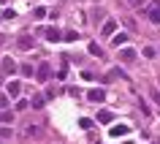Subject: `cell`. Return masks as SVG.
I'll return each instance as SVG.
<instances>
[{"label":"cell","mask_w":160,"mask_h":144,"mask_svg":"<svg viewBox=\"0 0 160 144\" xmlns=\"http://www.w3.org/2000/svg\"><path fill=\"white\" fill-rule=\"evenodd\" d=\"M35 79H38V82H49V79H52V68L46 65V63H41L38 71H35Z\"/></svg>","instance_id":"obj_1"},{"label":"cell","mask_w":160,"mask_h":144,"mask_svg":"<svg viewBox=\"0 0 160 144\" xmlns=\"http://www.w3.org/2000/svg\"><path fill=\"white\" fill-rule=\"evenodd\" d=\"M147 17H149V22H160V0H155L152 6H147Z\"/></svg>","instance_id":"obj_2"},{"label":"cell","mask_w":160,"mask_h":144,"mask_svg":"<svg viewBox=\"0 0 160 144\" xmlns=\"http://www.w3.org/2000/svg\"><path fill=\"white\" fill-rule=\"evenodd\" d=\"M103 98H106V93H103L101 87H95V90H87V101H92V103H101Z\"/></svg>","instance_id":"obj_3"},{"label":"cell","mask_w":160,"mask_h":144,"mask_svg":"<svg viewBox=\"0 0 160 144\" xmlns=\"http://www.w3.org/2000/svg\"><path fill=\"white\" fill-rule=\"evenodd\" d=\"M114 30H117V22H114V19H106V22L101 25V35H106V38L114 35Z\"/></svg>","instance_id":"obj_4"},{"label":"cell","mask_w":160,"mask_h":144,"mask_svg":"<svg viewBox=\"0 0 160 144\" xmlns=\"http://www.w3.org/2000/svg\"><path fill=\"white\" fill-rule=\"evenodd\" d=\"M0 71H3V74H14V71H17V63L11 57H3L0 60Z\"/></svg>","instance_id":"obj_5"},{"label":"cell","mask_w":160,"mask_h":144,"mask_svg":"<svg viewBox=\"0 0 160 144\" xmlns=\"http://www.w3.org/2000/svg\"><path fill=\"white\" fill-rule=\"evenodd\" d=\"M19 49H33V46H35V38H33V35H19Z\"/></svg>","instance_id":"obj_6"},{"label":"cell","mask_w":160,"mask_h":144,"mask_svg":"<svg viewBox=\"0 0 160 144\" xmlns=\"http://www.w3.org/2000/svg\"><path fill=\"white\" fill-rule=\"evenodd\" d=\"M41 33L46 35V38H49V41H60V38H62V35L57 33V27H41Z\"/></svg>","instance_id":"obj_7"},{"label":"cell","mask_w":160,"mask_h":144,"mask_svg":"<svg viewBox=\"0 0 160 144\" xmlns=\"http://www.w3.org/2000/svg\"><path fill=\"white\" fill-rule=\"evenodd\" d=\"M0 122H3V125H11V122H14V111L3 109V111H0Z\"/></svg>","instance_id":"obj_8"},{"label":"cell","mask_w":160,"mask_h":144,"mask_svg":"<svg viewBox=\"0 0 160 144\" xmlns=\"http://www.w3.org/2000/svg\"><path fill=\"white\" fill-rule=\"evenodd\" d=\"M111 120H114V114H111V111H106V109H103V111H98V122H103V125H109Z\"/></svg>","instance_id":"obj_9"},{"label":"cell","mask_w":160,"mask_h":144,"mask_svg":"<svg viewBox=\"0 0 160 144\" xmlns=\"http://www.w3.org/2000/svg\"><path fill=\"white\" fill-rule=\"evenodd\" d=\"M119 57L125 60V63H133V60H136V49H122V52H119Z\"/></svg>","instance_id":"obj_10"},{"label":"cell","mask_w":160,"mask_h":144,"mask_svg":"<svg viewBox=\"0 0 160 144\" xmlns=\"http://www.w3.org/2000/svg\"><path fill=\"white\" fill-rule=\"evenodd\" d=\"M19 90H22V85H19L17 79H11V82H8V93L11 95H19Z\"/></svg>","instance_id":"obj_11"},{"label":"cell","mask_w":160,"mask_h":144,"mask_svg":"<svg viewBox=\"0 0 160 144\" xmlns=\"http://www.w3.org/2000/svg\"><path fill=\"white\" fill-rule=\"evenodd\" d=\"M109 133H111V136H125V133H128V125H114Z\"/></svg>","instance_id":"obj_12"},{"label":"cell","mask_w":160,"mask_h":144,"mask_svg":"<svg viewBox=\"0 0 160 144\" xmlns=\"http://www.w3.org/2000/svg\"><path fill=\"white\" fill-rule=\"evenodd\" d=\"M19 74H22V76H33V65H27V63H25V65L19 68Z\"/></svg>","instance_id":"obj_13"},{"label":"cell","mask_w":160,"mask_h":144,"mask_svg":"<svg viewBox=\"0 0 160 144\" xmlns=\"http://www.w3.org/2000/svg\"><path fill=\"white\" fill-rule=\"evenodd\" d=\"M125 41H128V35H125V33H117V35H114V44H117V46H122Z\"/></svg>","instance_id":"obj_14"},{"label":"cell","mask_w":160,"mask_h":144,"mask_svg":"<svg viewBox=\"0 0 160 144\" xmlns=\"http://www.w3.org/2000/svg\"><path fill=\"white\" fill-rule=\"evenodd\" d=\"M90 54H95V57H101L103 52H101V46H98V44H90Z\"/></svg>","instance_id":"obj_15"},{"label":"cell","mask_w":160,"mask_h":144,"mask_svg":"<svg viewBox=\"0 0 160 144\" xmlns=\"http://www.w3.org/2000/svg\"><path fill=\"white\" fill-rule=\"evenodd\" d=\"M3 109H8V95L0 93V111H3Z\"/></svg>","instance_id":"obj_16"},{"label":"cell","mask_w":160,"mask_h":144,"mask_svg":"<svg viewBox=\"0 0 160 144\" xmlns=\"http://www.w3.org/2000/svg\"><path fill=\"white\" fill-rule=\"evenodd\" d=\"M82 79H84V82H92L95 74H92V71H82Z\"/></svg>","instance_id":"obj_17"},{"label":"cell","mask_w":160,"mask_h":144,"mask_svg":"<svg viewBox=\"0 0 160 144\" xmlns=\"http://www.w3.org/2000/svg\"><path fill=\"white\" fill-rule=\"evenodd\" d=\"M3 139H11V131H8V128H0V141H3Z\"/></svg>","instance_id":"obj_18"},{"label":"cell","mask_w":160,"mask_h":144,"mask_svg":"<svg viewBox=\"0 0 160 144\" xmlns=\"http://www.w3.org/2000/svg\"><path fill=\"white\" fill-rule=\"evenodd\" d=\"M144 54H147V57H149V60H152V57H155V54H158V52L152 49V46H147V49H144Z\"/></svg>","instance_id":"obj_19"},{"label":"cell","mask_w":160,"mask_h":144,"mask_svg":"<svg viewBox=\"0 0 160 144\" xmlns=\"http://www.w3.org/2000/svg\"><path fill=\"white\" fill-rule=\"evenodd\" d=\"M43 106V98H33V109H41Z\"/></svg>","instance_id":"obj_20"},{"label":"cell","mask_w":160,"mask_h":144,"mask_svg":"<svg viewBox=\"0 0 160 144\" xmlns=\"http://www.w3.org/2000/svg\"><path fill=\"white\" fill-rule=\"evenodd\" d=\"M125 27H130V30H136V22L130 17H125Z\"/></svg>","instance_id":"obj_21"},{"label":"cell","mask_w":160,"mask_h":144,"mask_svg":"<svg viewBox=\"0 0 160 144\" xmlns=\"http://www.w3.org/2000/svg\"><path fill=\"white\" fill-rule=\"evenodd\" d=\"M144 6V0H130V8H141Z\"/></svg>","instance_id":"obj_22"},{"label":"cell","mask_w":160,"mask_h":144,"mask_svg":"<svg viewBox=\"0 0 160 144\" xmlns=\"http://www.w3.org/2000/svg\"><path fill=\"white\" fill-rule=\"evenodd\" d=\"M0 82H3V74H0Z\"/></svg>","instance_id":"obj_23"},{"label":"cell","mask_w":160,"mask_h":144,"mask_svg":"<svg viewBox=\"0 0 160 144\" xmlns=\"http://www.w3.org/2000/svg\"><path fill=\"white\" fill-rule=\"evenodd\" d=\"M125 144H133V141H125Z\"/></svg>","instance_id":"obj_24"},{"label":"cell","mask_w":160,"mask_h":144,"mask_svg":"<svg viewBox=\"0 0 160 144\" xmlns=\"http://www.w3.org/2000/svg\"><path fill=\"white\" fill-rule=\"evenodd\" d=\"M0 3H6V0H0Z\"/></svg>","instance_id":"obj_25"}]
</instances>
